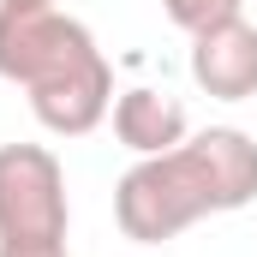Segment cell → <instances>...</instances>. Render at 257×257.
Masks as SVG:
<instances>
[{"mask_svg": "<svg viewBox=\"0 0 257 257\" xmlns=\"http://www.w3.org/2000/svg\"><path fill=\"white\" fill-rule=\"evenodd\" d=\"M257 203V138L239 126H203L168 156H138L114 186V221L138 245H162L203 215Z\"/></svg>", "mask_w": 257, "mask_h": 257, "instance_id": "6da1fadb", "label": "cell"}, {"mask_svg": "<svg viewBox=\"0 0 257 257\" xmlns=\"http://www.w3.org/2000/svg\"><path fill=\"white\" fill-rule=\"evenodd\" d=\"M0 78L30 96V114L54 138H84L114 108V72L96 36L60 6L0 0Z\"/></svg>", "mask_w": 257, "mask_h": 257, "instance_id": "7a4b0ae2", "label": "cell"}, {"mask_svg": "<svg viewBox=\"0 0 257 257\" xmlns=\"http://www.w3.org/2000/svg\"><path fill=\"white\" fill-rule=\"evenodd\" d=\"M66 174L48 144H0V257H72Z\"/></svg>", "mask_w": 257, "mask_h": 257, "instance_id": "3957f363", "label": "cell"}, {"mask_svg": "<svg viewBox=\"0 0 257 257\" xmlns=\"http://www.w3.org/2000/svg\"><path fill=\"white\" fill-rule=\"evenodd\" d=\"M192 78L215 102L257 96V24H245V12L192 36Z\"/></svg>", "mask_w": 257, "mask_h": 257, "instance_id": "277c9868", "label": "cell"}, {"mask_svg": "<svg viewBox=\"0 0 257 257\" xmlns=\"http://www.w3.org/2000/svg\"><path fill=\"white\" fill-rule=\"evenodd\" d=\"M114 138L132 156H168L174 144L192 138L186 102L168 90H126V96H114Z\"/></svg>", "mask_w": 257, "mask_h": 257, "instance_id": "5b68a950", "label": "cell"}, {"mask_svg": "<svg viewBox=\"0 0 257 257\" xmlns=\"http://www.w3.org/2000/svg\"><path fill=\"white\" fill-rule=\"evenodd\" d=\"M162 6H168V18H174L186 36H197V30H209V24H221V18H239L245 0H162Z\"/></svg>", "mask_w": 257, "mask_h": 257, "instance_id": "8992f818", "label": "cell"}, {"mask_svg": "<svg viewBox=\"0 0 257 257\" xmlns=\"http://www.w3.org/2000/svg\"><path fill=\"white\" fill-rule=\"evenodd\" d=\"M18 6H60V0H18Z\"/></svg>", "mask_w": 257, "mask_h": 257, "instance_id": "52a82bcc", "label": "cell"}]
</instances>
